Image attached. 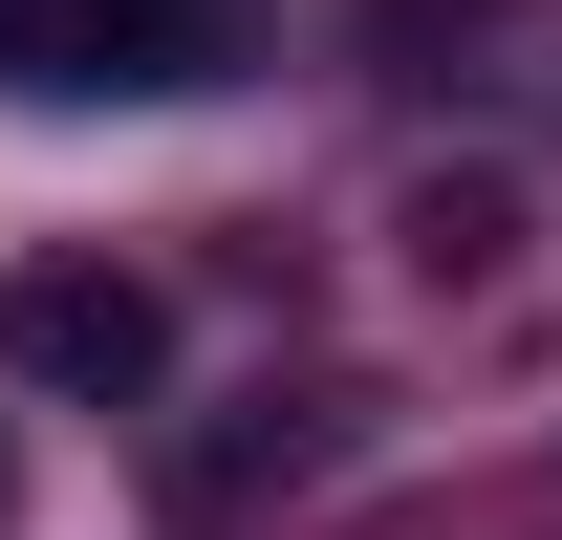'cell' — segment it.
I'll return each instance as SVG.
<instances>
[{
  "mask_svg": "<svg viewBox=\"0 0 562 540\" xmlns=\"http://www.w3.org/2000/svg\"><path fill=\"white\" fill-rule=\"evenodd\" d=\"M216 0H0V87L44 109H151V87H216Z\"/></svg>",
  "mask_w": 562,
  "mask_h": 540,
  "instance_id": "cell-1",
  "label": "cell"
},
{
  "mask_svg": "<svg viewBox=\"0 0 562 540\" xmlns=\"http://www.w3.org/2000/svg\"><path fill=\"white\" fill-rule=\"evenodd\" d=\"M0 346H22V390H87V410H131L151 368H173V303H151L131 260H22V281H0Z\"/></svg>",
  "mask_w": 562,
  "mask_h": 540,
  "instance_id": "cell-2",
  "label": "cell"
},
{
  "mask_svg": "<svg viewBox=\"0 0 562 540\" xmlns=\"http://www.w3.org/2000/svg\"><path fill=\"white\" fill-rule=\"evenodd\" d=\"M497 238H519L497 173H432V195H412V281H497Z\"/></svg>",
  "mask_w": 562,
  "mask_h": 540,
  "instance_id": "cell-3",
  "label": "cell"
}]
</instances>
